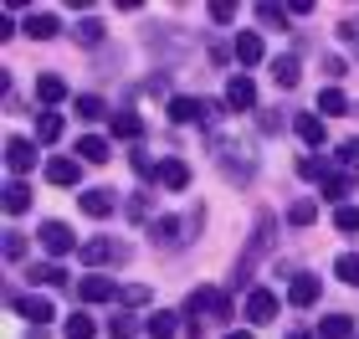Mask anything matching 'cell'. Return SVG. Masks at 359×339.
<instances>
[{
  "label": "cell",
  "instance_id": "cell-1",
  "mask_svg": "<svg viewBox=\"0 0 359 339\" xmlns=\"http://www.w3.org/2000/svg\"><path fill=\"white\" fill-rule=\"evenodd\" d=\"M185 309H190V319H195L190 329H201V314H205V319H231V298H226L221 288H195Z\"/></svg>",
  "mask_w": 359,
  "mask_h": 339
},
{
  "label": "cell",
  "instance_id": "cell-2",
  "mask_svg": "<svg viewBox=\"0 0 359 339\" xmlns=\"http://www.w3.org/2000/svg\"><path fill=\"white\" fill-rule=\"evenodd\" d=\"M226 108H231V113H252L257 108V83H252L247 72L226 83Z\"/></svg>",
  "mask_w": 359,
  "mask_h": 339
},
{
  "label": "cell",
  "instance_id": "cell-3",
  "mask_svg": "<svg viewBox=\"0 0 359 339\" xmlns=\"http://www.w3.org/2000/svg\"><path fill=\"white\" fill-rule=\"evenodd\" d=\"M41 247L52 252V257H62V252L77 247V232H72V226H62V221H46L41 226Z\"/></svg>",
  "mask_w": 359,
  "mask_h": 339
},
{
  "label": "cell",
  "instance_id": "cell-4",
  "mask_svg": "<svg viewBox=\"0 0 359 339\" xmlns=\"http://www.w3.org/2000/svg\"><path fill=\"white\" fill-rule=\"evenodd\" d=\"M77 298H83V303H118V283H108V278L93 272V278L77 283Z\"/></svg>",
  "mask_w": 359,
  "mask_h": 339
},
{
  "label": "cell",
  "instance_id": "cell-5",
  "mask_svg": "<svg viewBox=\"0 0 359 339\" xmlns=\"http://www.w3.org/2000/svg\"><path fill=\"white\" fill-rule=\"evenodd\" d=\"M292 134H298L303 144H313V149H323V144H329V128H323L318 113H298V119H292Z\"/></svg>",
  "mask_w": 359,
  "mask_h": 339
},
{
  "label": "cell",
  "instance_id": "cell-6",
  "mask_svg": "<svg viewBox=\"0 0 359 339\" xmlns=\"http://www.w3.org/2000/svg\"><path fill=\"white\" fill-rule=\"evenodd\" d=\"M6 165H11L15 175L36 170V144H31V139H6Z\"/></svg>",
  "mask_w": 359,
  "mask_h": 339
},
{
  "label": "cell",
  "instance_id": "cell-7",
  "mask_svg": "<svg viewBox=\"0 0 359 339\" xmlns=\"http://www.w3.org/2000/svg\"><path fill=\"white\" fill-rule=\"evenodd\" d=\"M154 185H165V190H185V185H190V165H185V159H159Z\"/></svg>",
  "mask_w": 359,
  "mask_h": 339
},
{
  "label": "cell",
  "instance_id": "cell-8",
  "mask_svg": "<svg viewBox=\"0 0 359 339\" xmlns=\"http://www.w3.org/2000/svg\"><path fill=\"white\" fill-rule=\"evenodd\" d=\"M149 237H154V247H180L190 232H185V221H175V216H159L154 226H149Z\"/></svg>",
  "mask_w": 359,
  "mask_h": 339
},
{
  "label": "cell",
  "instance_id": "cell-9",
  "mask_svg": "<svg viewBox=\"0 0 359 339\" xmlns=\"http://www.w3.org/2000/svg\"><path fill=\"white\" fill-rule=\"evenodd\" d=\"M272 314H277V298L267 293V288H252L247 293V324H267Z\"/></svg>",
  "mask_w": 359,
  "mask_h": 339
},
{
  "label": "cell",
  "instance_id": "cell-10",
  "mask_svg": "<svg viewBox=\"0 0 359 339\" xmlns=\"http://www.w3.org/2000/svg\"><path fill=\"white\" fill-rule=\"evenodd\" d=\"M77 206H83V216H113L118 196H113V190H83V196H77Z\"/></svg>",
  "mask_w": 359,
  "mask_h": 339
},
{
  "label": "cell",
  "instance_id": "cell-11",
  "mask_svg": "<svg viewBox=\"0 0 359 339\" xmlns=\"http://www.w3.org/2000/svg\"><path fill=\"white\" fill-rule=\"evenodd\" d=\"M46 180L52 185H83V165L77 159H46Z\"/></svg>",
  "mask_w": 359,
  "mask_h": 339
},
{
  "label": "cell",
  "instance_id": "cell-12",
  "mask_svg": "<svg viewBox=\"0 0 359 339\" xmlns=\"http://www.w3.org/2000/svg\"><path fill=\"white\" fill-rule=\"evenodd\" d=\"M313 298H318V278H313V272H298L292 288H287V303H292V309H308Z\"/></svg>",
  "mask_w": 359,
  "mask_h": 339
},
{
  "label": "cell",
  "instance_id": "cell-13",
  "mask_svg": "<svg viewBox=\"0 0 359 339\" xmlns=\"http://www.w3.org/2000/svg\"><path fill=\"white\" fill-rule=\"evenodd\" d=\"M15 314H26L31 319V324H52V298H36V293H31V298H15Z\"/></svg>",
  "mask_w": 359,
  "mask_h": 339
},
{
  "label": "cell",
  "instance_id": "cell-14",
  "mask_svg": "<svg viewBox=\"0 0 359 339\" xmlns=\"http://www.w3.org/2000/svg\"><path fill=\"white\" fill-rule=\"evenodd\" d=\"M231 52H236V62H241V67H257V62H262V36H257V31H241Z\"/></svg>",
  "mask_w": 359,
  "mask_h": 339
},
{
  "label": "cell",
  "instance_id": "cell-15",
  "mask_svg": "<svg viewBox=\"0 0 359 339\" xmlns=\"http://www.w3.org/2000/svg\"><path fill=\"white\" fill-rule=\"evenodd\" d=\"M57 31H62V21H57L52 11H36V15H26V36H31V41H46V36H57Z\"/></svg>",
  "mask_w": 359,
  "mask_h": 339
},
{
  "label": "cell",
  "instance_id": "cell-16",
  "mask_svg": "<svg viewBox=\"0 0 359 339\" xmlns=\"http://www.w3.org/2000/svg\"><path fill=\"white\" fill-rule=\"evenodd\" d=\"M349 113V98L339 88H318V119H344Z\"/></svg>",
  "mask_w": 359,
  "mask_h": 339
},
{
  "label": "cell",
  "instance_id": "cell-17",
  "mask_svg": "<svg viewBox=\"0 0 359 339\" xmlns=\"http://www.w3.org/2000/svg\"><path fill=\"white\" fill-rule=\"evenodd\" d=\"M298 77H303L298 57H272V83L277 88H298Z\"/></svg>",
  "mask_w": 359,
  "mask_h": 339
},
{
  "label": "cell",
  "instance_id": "cell-18",
  "mask_svg": "<svg viewBox=\"0 0 359 339\" xmlns=\"http://www.w3.org/2000/svg\"><path fill=\"white\" fill-rule=\"evenodd\" d=\"M323 201H334V206H344L349 201V190H354V175H323Z\"/></svg>",
  "mask_w": 359,
  "mask_h": 339
},
{
  "label": "cell",
  "instance_id": "cell-19",
  "mask_svg": "<svg viewBox=\"0 0 359 339\" xmlns=\"http://www.w3.org/2000/svg\"><path fill=\"white\" fill-rule=\"evenodd\" d=\"M123 257H128L123 241H93V247L83 252V262H123Z\"/></svg>",
  "mask_w": 359,
  "mask_h": 339
},
{
  "label": "cell",
  "instance_id": "cell-20",
  "mask_svg": "<svg viewBox=\"0 0 359 339\" xmlns=\"http://www.w3.org/2000/svg\"><path fill=\"white\" fill-rule=\"evenodd\" d=\"M318 339H354V319L349 314H329L318 324Z\"/></svg>",
  "mask_w": 359,
  "mask_h": 339
},
{
  "label": "cell",
  "instance_id": "cell-21",
  "mask_svg": "<svg viewBox=\"0 0 359 339\" xmlns=\"http://www.w3.org/2000/svg\"><path fill=\"white\" fill-rule=\"evenodd\" d=\"M108 128H113V139H139L144 134V124H139V113H113V119H108Z\"/></svg>",
  "mask_w": 359,
  "mask_h": 339
},
{
  "label": "cell",
  "instance_id": "cell-22",
  "mask_svg": "<svg viewBox=\"0 0 359 339\" xmlns=\"http://www.w3.org/2000/svg\"><path fill=\"white\" fill-rule=\"evenodd\" d=\"M77 159H88V165H103V159H108V139L83 134V139H77Z\"/></svg>",
  "mask_w": 359,
  "mask_h": 339
},
{
  "label": "cell",
  "instance_id": "cell-23",
  "mask_svg": "<svg viewBox=\"0 0 359 339\" xmlns=\"http://www.w3.org/2000/svg\"><path fill=\"white\" fill-rule=\"evenodd\" d=\"M170 119L175 124H195V119H205V103L201 98H175L170 103Z\"/></svg>",
  "mask_w": 359,
  "mask_h": 339
},
{
  "label": "cell",
  "instance_id": "cell-24",
  "mask_svg": "<svg viewBox=\"0 0 359 339\" xmlns=\"http://www.w3.org/2000/svg\"><path fill=\"white\" fill-rule=\"evenodd\" d=\"M36 98L41 103H62V98H67V83H62L57 72H46V77H36Z\"/></svg>",
  "mask_w": 359,
  "mask_h": 339
},
{
  "label": "cell",
  "instance_id": "cell-25",
  "mask_svg": "<svg viewBox=\"0 0 359 339\" xmlns=\"http://www.w3.org/2000/svg\"><path fill=\"white\" fill-rule=\"evenodd\" d=\"M26 206H31V190H26L21 180H11V185H6V211H11V216H21Z\"/></svg>",
  "mask_w": 359,
  "mask_h": 339
},
{
  "label": "cell",
  "instance_id": "cell-26",
  "mask_svg": "<svg viewBox=\"0 0 359 339\" xmlns=\"http://www.w3.org/2000/svg\"><path fill=\"white\" fill-rule=\"evenodd\" d=\"M175 329H180V324H175V314H170V309L149 314V334H154V339H175Z\"/></svg>",
  "mask_w": 359,
  "mask_h": 339
},
{
  "label": "cell",
  "instance_id": "cell-27",
  "mask_svg": "<svg viewBox=\"0 0 359 339\" xmlns=\"http://www.w3.org/2000/svg\"><path fill=\"white\" fill-rule=\"evenodd\" d=\"M36 139L41 144H57L62 139V119H57V113H41V119H36Z\"/></svg>",
  "mask_w": 359,
  "mask_h": 339
},
{
  "label": "cell",
  "instance_id": "cell-28",
  "mask_svg": "<svg viewBox=\"0 0 359 339\" xmlns=\"http://www.w3.org/2000/svg\"><path fill=\"white\" fill-rule=\"evenodd\" d=\"M339 283H349V288H359V252H344V257H339Z\"/></svg>",
  "mask_w": 359,
  "mask_h": 339
},
{
  "label": "cell",
  "instance_id": "cell-29",
  "mask_svg": "<svg viewBox=\"0 0 359 339\" xmlns=\"http://www.w3.org/2000/svg\"><path fill=\"white\" fill-rule=\"evenodd\" d=\"M93 334H97V324H93L88 314H72L67 319V339H93Z\"/></svg>",
  "mask_w": 359,
  "mask_h": 339
},
{
  "label": "cell",
  "instance_id": "cell-30",
  "mask_svg": "<svg viewBox=\"0 0 359 339\" xmlns=\"http://www.w3.org/2000/svg\"><path fill=\"white\" fill-rule=\"evenodd\" d=\"M103 31H108V26L97 21V15H88V21H77V41H88V46H93V41H103Z\"/></svg>",
  "mask_w": 359,
  "mask_h": 339
},
{
  "label": "cell",
  "instance_id": "cell-31",
  "mask_svg": "<svg viewBox=\"0 0 359 339\" xmlns=\"http://www.w3.org/2000/svg\"><path fill=\"white\" fill-rule=\"evenodd\" d=\"M334 226H339V232H359V206H339V211H334Z\"/></svg>",
  "mask_w": 359,
  "mask_h": 339
},
{
  "label": "cell",
  "instance_id": "cell-32",
  "mask_svg": "<svg viewBox=\"0 0 359 339\" xmlns=\"http://www.w3.org/2000/svg\"><path fill=\"white\" fill-rule=\"evenodd\" d=\"M313 216H318V206H313V201H298V206L287 211V221H292V226H313Z\"/></svg>",
  "mask_w": 359,
  "mask_h": 339
},
{
  "label": "cell",
  "instance_id": "cell-33",
  "mask_svg": "<svg viewBox=\"0 0 359 339\" xmlns=\"http://www.w3.org/2000/svg\"><path fill=\"white\" fill-rule=\"evenodd\" d=\"M77 113H83V119H103V98H97V93H83V98H77Z\"/></svg>",
  "mask_w": 359,
  "mask_h": 339
},
{
  "label": "cell",
  "instance_id": "cell-34",
  "mask_svg": "<svg viewBox=\"0 0 359 339\" xmlns=\"http://www.w3.org/2000/svg\"><path fill=\"white\" fill-rule=\"evenodd\" d=\"M31 278H41V283H52V288H57V283H67V272H62L57 262H41V267H31Z\"/></svg>",
  "mask_w": 359,
  "mask_h": 339
},
{
  "label": "cell",
  "instance_id": "cell-35",
  "mask_svg": "<svg viewBox=\"0 0 359 339\" xmlns=\"http://www.w3.org/2000/svg\"><path fill=\"white\" fill-rule=\"evenodd\" d=\"M339 165H344V170H359V139H344V144H339Z\"/></svg>",
  "mask_w": 359,
  "mask_h": 339
},
{
  "label": "cell",
  "instance_id": "cell-36",
  "mask_svg": "<svg viewBox=\"0 0 359 339\" xmlns=\"http://www.w3.org/2000/svg\"><path fill=\"white\" fill-rule=\"evenodd\" d=\"M257 15H262L267 26H287V21H283V11H277V6H257Z\"/></svg>",
  "mask_w": 359,
  "mask_h": 339
},
{
  "label": "cell",
  "instance_id": "cell-37",
  "mask_svg": "<svg viewBox=\"0 0 359 339\" xmlns=\"http://www.w3.org/2000/svg\"><path fill=\"white\" fill-rule=\"evenodd\" d=\"M118 334H134V319H128V314H113V339H118Z\"/></svg>",
  "mask_w": 359,
  "mask_h": 339
},
{
  "label": "cell",
  "instance_id": "cell-38",
  "mask_svg": "<svg viewBox=\"0 0 359 339\" xmlns=\"http://www.w3.org/2000/svg\"><path fill=\"white\" fill-rule=\"evenodd\" d=\"M21 252H26V241H21V237H15V232H11V237H6V257H11V262H15V257H21Z\"/></svg>",
  "mask_w": 359,
  "mask_h": 339
},
{
  "label": "cell",
  "instance_id": "cell-39",
  "mask_svg": "<svg viewBox=\"0 0 359 339\" xmlns=\"http://www.w3.org/2000/svg\"><path fill=\"white\" fill-rule=\"evenodd\" d=\"M231 15H236V11L226 6V0H216V6H210V21H231Z\"/></svg>",
  "mask_w": 359,
  "mask_h": 339
},
{
  "label": "cell",
  "instance_id": "cell-40",
  "mask_svg": "<svg viewBox=\"0 0 359 339\" xmlns=\"http://www.w3.org/2000/svg\"><path fill=\"white\" fill-rule=\"evenodd\" d=\"M323 67H329V77H339V72H344V67H349V62H344V57H339V52H334V57H323Z\"/></svg>",
  "mask_w": 359,
  "mask_h": 339
},
{
  "label": "cell",
  "instance_id": "cell-41",
  "mask_svg": "<svg viewBox=\"0 0 359 339\" xmlns=\"http://www.w3.org/2000/svg\"><path fill=\"white\" fill-rule=\"evenodd\" d=\"M226 339H252V329H231V334H226Z\"/></svg>",
  "mask_w": 359,
  "mask_h": 339
},
{
  "label": "cell",
  "instance_id": "cell-42",
  "mask_svg": "<svg viewBox=\"0 0 359 339\" xmlns=\"http://www.w3.org/2000/svg\"><path fill=\"white\" fill-rule=\"evenodd\" d=\"M292 339H318V334H303V329H298V334H292Z\"/></svg>",
  "mask_w": 359,
  "mask_h": 339
}]
</instances>
